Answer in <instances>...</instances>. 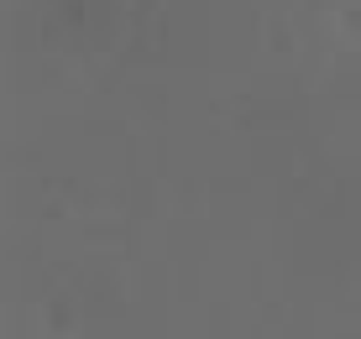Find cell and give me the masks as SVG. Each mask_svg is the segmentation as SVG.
Wrapping results in <instances>:
<instances>
[]
</instances>
